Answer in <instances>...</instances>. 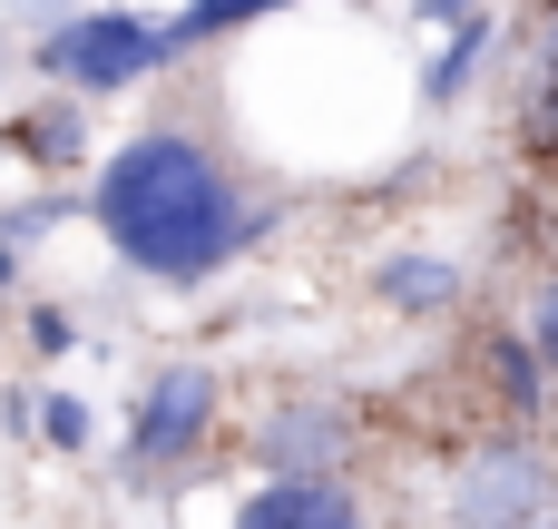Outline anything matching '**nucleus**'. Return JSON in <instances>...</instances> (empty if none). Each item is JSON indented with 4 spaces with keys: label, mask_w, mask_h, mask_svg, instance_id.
<instances>
[{
    "label": "nucleus",
    "mask_w": 558,
    "mask_h": 529,
    "mask_svg": "<svg viewBox=\"0 0 558 529\" xmlns=\"http://www.w3.org/2000/svg\"><path fill=\"white\" fill-rule=\"evenodd\" d=\"M88 216H98V236H108V255L128 275H147V285H206L235 255H255L284 206L245 196L235 167L216 157V137L186 128V118H167V128H137L128 147L98 157Z\"/></svg>",
    "instance_id": "1"
},
{
    "label": "nucleus",
    "mask_w": 558,
    "mask_h": 529,
    "mask_svg": "<svg viewBox=\"0 0 558 529\" xmlns=\"http://www.w3.org/2000/svg\"><path fill=\"white\" fill-rule=\"evenodd\" d=\"M177 49H167V29L157 20H137V10H59L49 29H39V49H29V69L59 88V98H118V88H137V79H157Z\"/></svg>",
    "instance_id": "2"
},
{
    "label": "nucleus",
    "mask_w": 558,
    "mask_h": 529,
    "mask_svg": "<svg viewBox=\"0 0 558 529\" xmlns=\"http://www.w3.org/2000/svg\"><path fill=\"white\" fill-rule=\"evenodd\" d=\"M216 412H226V393H216V373L206 363H157L147 373V393H137V412H128V452H118V481H196V461H206V442H216Z\"/></svg>",
    "instance_id": "3"
},
{
    "label": "nucleus",
    "mask_w": 558,
    "mask_h": 529,
    "mask_svg": "<svg viewBox=\"0 0 558 529\" xmlns=\"http://www.w3.org/2000/svg\"><path fill=\"white\" fill-rule=\"evenodd\" d=\"M451 529H558V461L530 432L481 442L451 481Z\"/></svg>",
    "instance_id": "4"
},
{
    "label": "nucleus",
    "mask_w": 558,
    "mask_h": 529,
    "mask_svg": "<svg viewBox=\"0 0 558 529\" xmlns=\"http://www.w3.org/2000/svg\"><path fill=\"white\" fill-rule=\"evenodd\" d=\"M343 452H353L343 393H284L265 412V432H255V471H275V481H333Z\"/></svg>",
    "instance_id": "5"
},
{
    "label": "nucleus",
    "mask_w": 558,
    "mask_h": 529,
    "mask_svg": "<svg viewBox=\"0 0 558 529\" xmlns=\"http://www.w3.org/2000/svg\"><path fill=\"white\" fill-rule=\"evenodd\" d=\"M226 529H373V520H363L353 481L333 471V481H255Z\"/></svg>",
    "instance_id": "6"
},
{
    "label": "nucleus",
    "mask_w": 558,
    "mask_h": 529,
    "mask_svg": "<svg viewBox=\"0 0 558 529\" xmlns=\"http://www.w3.org/2000/svg\"><path fill=\"white\" fill-rule=\"evenodd\" d=\"M10 147H20L39 177L88 167V98H29V108L10 118Z\"/></svg>",
    "instance_id": "7"
},
{
    "label": "nucleus",
    "mask_w": 558,
    "mask_h": 529,
    "mask_svg": "<svg viewBox=\"0 0 558 529\" xmlns=\"http://www.w3.org/2000/svg\"><path fill=\"white\" fill-rule=\"evenodd\" d=\"M373 294H383L392 314H451V304H461V265H451V255H383V265H373Z\"/></svg>",
    "instance_id": "8"
},
{
    "label": "nucleus",
    "mask_w": 558,
    "mask_h": 529,
    "mask_svg": "<svg viewBox=\"0 0 558 529\" xmlns=\"http://www.w3.org/2000/svg\"><path fill=\"white\" fill-rule=\"evenodd\" d=\"M490 39H500V10H481V20H451V49H441V59L422 69V98H432V108H451V98H461V88L481 79Z\"/></svg>",
    "instance_id": "9"
},
{
    "label": "nucleus",
    "mask_w": 558,
    "mask_h": 529,
    "mask_svg": "<svg viewBox=\"0 0 558 529\" xmlns=\"http://www.w3.org/2000/svg\"><path fill=\"white\" fill-rule=\"evenodd\" d=\"M549 373H539V353L520 344V334H490V393H500V412L510 422H539L549 412V393H539Z\"/></svg>",
    "instance_id": "10"
},
{
    "label": "nucleus",
    "mask_w": 558,
    "mask_h": 529,
    "mask_svg": "<svg viewBox=\"0 0 558 529\" xmlns=\"http://www.w3.org/2000/svg\"><path fill=\"white\" fill-rule=\"evenodd\" d=\"M265 10H294V0H196V10H177V20H157V29H167V49H196V39L245 29V20H265Z\"/></svg>",
    "instance_id": "11"
},
{
    "label": "nucleus",
    "mask_w": 558,
    "mask_h": 529,
    "mask_svg": "<svg viewBox=\"0 0 558 529\" xmlns=\"http://www.w3.org/2000/svg\"><path fill=\"white\" fill-rule=\"evenodd\" d=\"M530 147L558 157V0H549V29H539V79H530Z\"/></svg>",
    "instance_id": "12"
},
{
    "label": "nucleus",
    "mask_w": 558,
    "mask_h": 529,
    "mask_svg": "<svg viewBox=\"0 0 558 529\" xmlns=\"http://www.w3.org/2000/svg\"><path fill=\"white\" fill-rule=\"evenodd\" d=\"M29 432H39L49 452H88V432H98V422H88V402H78V393L39 383V422H29Z\"/></svg>",
    "instance_id": "13"
},
{
    "label": "nucleus",
    "mask_w": 558,
    "mask_h": 529,
    "mask_svg": "<svg viewBox=\"0 0 558 529\" xmlns=\"http://www.w3.org/2000/svg\"><path fill=\"white\" fill-rule=\"evenodd\" d=\"M20 324H29V353H39V363H59V353L78 344V324H69V304H29Z\"/></svg>",
    "instance_id": "14"
},
{
    "label": "nucleus",
    "mask_w": 558,
    "mask_h": 529,
    "mask_svg": "<svg viewBox=\"0 0 558 529\" xmlns=\"http://www.w3.org/2000/svg\"><path fill=\"white\" fill-rule=\"evenodd\" d=\"M530 353H539V373H558V275L530 294V334H520Z\"/></svg>",
    "instance_id": "15"
},
{
    "label": "nucleus",
    "mask_w": 558,
    "mask_h": 529,
    "mask_svg": "<svg viewBox=\"0 0 558 529\" xmlns=\"http://www.w3.org/2000/svg\"><path fill=\"white\" fill-rule=\"evenodd\" d=\"M29 422H39V383H10V393H0V432L29 442Z\"/></svg>",
    "instance_id": "16"
},
{
    "label": "nucleus",
    "mask_w": 558,
    "mask_h": 529,
    "mask_svg": "<svg viewBox=\"0 0 558 529\" xmlns=\"http://www.w3.org/2000/svg\"><path fill=\"white\" fill-rule=\"evenodd\" d=\"M412 10H422V20H432V29H451V20H481V10H490V0H412Z\"/></svg>",
    "instance_id": "17"
},
{
    "label": "nucleus",
    "mask_w": 558,
    "mask_h": 529,
    "mask_svg": "<svg viewBox=\"0 0 558 529\" xmlns=\"http://www.w3.org/2000/svg\"><path fill=\"white\" fill-rule=\"evenodd\" d=\"M10 275H20V245L0 236V304H10Z\"/></svg>",
    "instance_id": "18"
}]
</instances>
